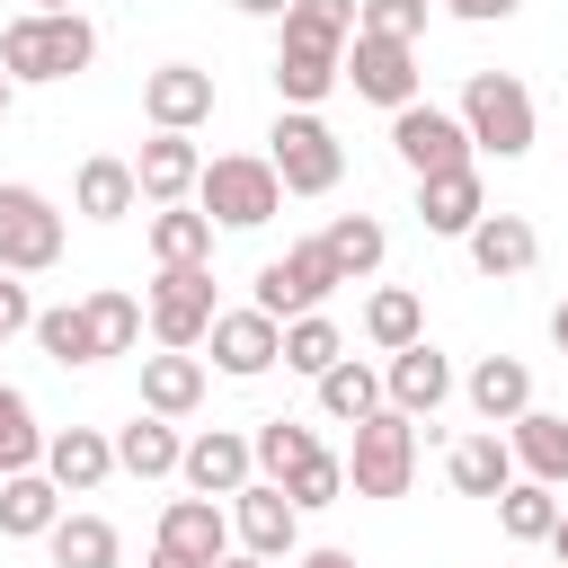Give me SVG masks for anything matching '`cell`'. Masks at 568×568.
<instances>
[{
	"mask_svg": "<svg viewBox=\"0 0 568 568\" xmlns=\"http://www.w3.org/2000/svg\"><path fill=\"white\" fill-rule=\"evenodd\" d=\"M355 27H364V0H293V9H284V53H275L284 106H320V98L346 80Z\"/></svg>",
	"mask_w": 568,
	"mask_h": 568,
	"instance_id": "obj_1",
	"label": "cell"
},
{
	"mask_svg": "<svg viewBox=\"0 0 568 568\" xmlns=\"http://www.w3.org/2000/svg\"><path fill=\"white\" fill-rule=\"evenodd\" d=\"M98 62V27L89 18H9L0 27V71L9 80H71V71H89Z\"/></svg>",
	"mask_w": 568,
	"mask_h": 568,
	"instance_id": "obj_2",
	"label": "cell"
},
{
	"mask_svg": "<svg viewBox=\"0 0 568 568\" xmlns=\"http://www.w3.org/2000/svg\"><path fill=\"white\" fill-rule=\"evenodd\" d=\"M462 133H470V151L524 160L532 151V89L515 71H470L462 80Z\"/></svg>",
	"mask_w": 568,
	"mask_h": 568,
	"instance_id": "obj_3",
	"label": "cell"
},
{
	"mask_svg": "<svg viewBox=\"0 0 568 568\" xmlns=\"http://www.w3.org/2000/svg\"><path fill=\"white\" fill-rule=\"evenodd\" d=\"M195 204H204L222 231H257V222H275V213H284V178H275V160L222 151V160H204V178H195Z\"/></svg>",
	"mask_w": 568,
	"mask_h": 568,
	"instance_id": "obj_4",
	"label": "cell"
},
{
	"mask_svg": "<svg viewBox=\"0 0 568 568\" xmlns=\"http://www.w3.org/2000/svg\"><path fill=\"white\" fill-rule=\"evenodd\" d=\"M408 479H417V417H399V408H373V417L355 426L346 488H355V497H408Z\"/></svg>",
	"mask_w": 568,
	"mask_h": 568,
	"instance_id": "obj_5",
	"label": "cell"
},
{
	"mask_svg": "<svg viewBox=\"0 0 568 568\" xmlns=\"http://www.w3.org/2000/svg\"><path fill=\"white\" fill-rule=\"evenodd\" d=\"M266 160H275L284 195H328V186L346 178V151H337V133H328L311 106H284V115H275V133H266Z\"/></svg>",
	"mask_w": 568,
	"mask_h": 568,
	"instance_id": "obj_6",
	"label": "cell"
},
{
	"mask_svg": "<svg viewBox=\"0 0 568 568\" xmlns=\"http://www.w3.org/2000/svg\"><path fill=\"white\" fill-rule=\"evenodd\" d=\"M337 284H346V275L328 266V248H320V240H302V248H284V257H266V266H257V293H248V302H257L266 320H311Z\"/></svg>",
	"mask_w": 568,
	"mask_h": 568,
	"instance_id": "obj_7",
	"label": "cell"
},
{
	"mask_svg": "<svg viewBox=\"0 0 568 568\" xmlns=\"http://www.w3.org/2000/svg\"><path fill=\"white\" fill-rule=\"evenodd\" d=\"M213 266H160V284H151V337L160 346H204L213 337Z\"/></svg>",
	"mask_w": 568,
	"mask_h": 568,
	"instance_id": "obj_8",
	"label": "cell"
},
{
	"mask_svg": "<svg viewBox=\"0 0 568 568\" xmlns=\"http://www.w3.org/2000/svg\"><path fill=\"white\" fill-rule=\"evenodd\" d=\"M62 257V213L36 186H0V275H44Z\"/></svg>",
	"mask_w": 568,
	"mask_h": 568,
	"instance_id": "obj_9",
	"label": "cell"
},
{
	"mask_svg": "<svg viewBox=\"0 0 568 568\" xmlns=\"http://www.w3.org/2000/svg\"><path fill=\"white\" fill-rule=\"evenodd\" d=\"M390 151L417 169V178H453V169H470V133H462V115H444V106H399L390 115Z\"/></svg>",
	"mask_w": 568,
	"mask_h": 568,
	"instance_id": "obj_10",
	"label": "cell"
},
{
	"mask_svg": "<svg viewBox=\"0 0 568 568\" xmlns=\"http://www.w3.org/2000/svg\"><path fill=\"white\" fill-rule=\"evenodd\" d=\"M346 80H355V98H373V106H417V44H390V36H364L355 27V44H346Z\"/></svg>",
	"mask_w": 568,
	"mask_h": 568,
	"instance_id": "obj_11",
	"label": "cell"
},
{
	"mask_svg": "<svg viewBox=\"0 0 568 568\" xmlns=\"http://www.w3.org/2000/svg\"><path fill=\"white\" fill-rule=\"evenodd\" d=\"M142 115H151V133H195V124L213 115V71L160 62V71L142 80Z\"/></svg>",
	"mask_w": 568,
	"mask_h": 568,
	"instance_id": "obj_12",
	"label": "cell"
},
{
	"mask_svg": "<svg viewBox=\"0 0 568 568\" xmlns=\"http://www.w3.org/2000/svg\"><path fill=\"white\" fill-rule=\"evenodd\" d=\"M213 364H222L231 382H257L266 364H284V320H266L257 302H248V311H222V320H213Z\"/></svg>",
	"mask_w": 568,
	"mask_h": 568,
	"instance_id": "obj_13",
	"label": "cell"
},
{
	"mask_svg": "<svg viewBox=\"0 0 568 568\" xmlns=\"http://www.w3.org/2000/svg\"><path fill=\"white\" fill-rule=\"evenodd\" d=\"M248 470H257V444L231 435V426H204V435L186 444V462H178V479H186L195 497H240Z\"/></svg>",
	"mask_w": 568,
	"mask_h": 568,
	"instance_id": "obj_14",
	"label": "cell"
},
{
	"mask_svg": "<svg viewBox=\"0 0 568 568\" xmlns=\"http://www.w3.org/2000/svg\"><path fill=\"white\" fill-rule=\"evenodd\" d=\"M231 524H240V550H248V559H284V550L302 541V506H293L275 479H248L240 506H231Z\"/></svg>",
	"mask_w": 568,
	"mask_h": 568,
	"instance_id": "obj_15",
	"label": "cell"
},
{
	"mask_svg": "<svg viewBox=\"0 0 568 568\" xmlns=\"http://www.w3.org/2000/svg\"><path fill=\"white\" fill-rule=\"evenodd\" d=\"M160 550H178V559H195V568H222V559H231V515H222L213 497H169V506H160Z\"/></svg>",
	"mask_w": 568,
	"mask_h": 568,
	"instance_id": "obj_16",
	"label": "cell"
},
{
	"mask_svg": "<svg viewBox=\"0 0 568 568\" xmlns=\"http://www.w3.org/2000/svg\"><path fill=\"white\" fill-rule=\"evenodd\" d=\"M382 399H390L399 417H435V408L453 399V364H444V355L417 337V346H399V355H390V373H382Z\"/></svg>",
	"mask_w": 568,
	"mask_h": 568,
	"instance_id": "obj_17",
	"label": "cell"
},
{
	"mask_svg": "<svg viewBox=\"0 0 568 568\" xmlns=\"http://www.w3.org/2000/svg\"><path fill=\"white\" fill-rule=\"evenodd\" d=\"M106 470H115V435H98V426H62V435L44 444V479H53L62 497L106 488Z\"/></svg>",
	"mask_w": 568,
	"mask_h": 568,
	"instance_id": "obj_18",
	"label": "cell"
},
{
	"mask_svg": "<svg viewBox=\"0 0 568 568\" xmlns=\"http://www.w3.org/2000/svg\"><path fill=\"white\" fill-rule=\"evenodd\" d=\"M133 178H142V204H186L195 178H204V151L186 133H151L142 160H133Z\"/></svg>",
	"mask_w": 568,
	"mask_h": 568,
	"instance_id": "obj_19",
	"label": "cell"
},
{
	"mask_svg": "<svg viewBox=\"0 0 568 568\" xmlns=\"http://www.w3.org/2000/svg\"><path fill=\"white\" fill-rule=\"evenodd\" d=\"M417 222L444 231V240H470L488 222V195H479V169H453V178H417Z\"/></svg>",
	"mask_w": 568,
	"mask_h": 568,
	"instance_id": "obj_20",
	"label": "cell"
},
{
	"mask_svg": "<svg viewBox=\"0 0 568 568\" xmlns=\"http://www.w3.org/2000/svg\"><path fill=\"white\" fill-rule=\"evenodd\" d=\"M506 444H515V470H524V479H541V488H568V417H550V408H524Z\"/></svg>",
	"mask_w": 568,
	"mask_h": 568,
	"instance_id": "obj_21",
	"label": "cell"
},
{
	"mask_svg": "<svg viewBox=\"0 0 568 568\" xmlns=\"http://www.w3.org/2000/svg\"><path fill=\"white\" fill-rule=\"evenodd\" d=\"M195 399H204V355H178V346L142 355V408L151 417H186Z\"/></svg>",
	"mask_w": 568,
	"mask_h": 568,
	"instance_id": "obj_22",
	"label": "cell"
},
{
	"mask_svg": "<svg viewBox=\"0 0 568 568\" xmlns=\"http://www.w3.org/2000/svg\"><path fill=\"white\" fill-rule=\"evenodd\" d=\"M470 408H479L488 426H515V417L532 408V364H524V355H479V373H470Z\"/></svg>",
	"mask_w": 568,
	"mask_h": 568,
	"instance_id": "obj_23",
	"label": "cell"
},
{
	"mask_svg": "<svg viewBox=\"0 0 568 568\" xmlns=\"http://www.w3.org/2000/svg\"><path fill=\"white\" fill-rule=\"evenodd\" d=\"M71 204L89 213V222H124L133 204H142V178H133V160H80V186H71Z\"/></svg>",
	"mask_w": 568,
	"mask_h": 568,
	"instance_id": "obj_24",
	"label": "cell"
},
{
	"mask_svg": "<svg viewBox=\"0 0 568 568\" xmlns=\"http://www.w3.org/2000/svg\"><path fill=\"white\" fill-rule=\"evenodd\" d=\"M532 257H541V231H532L524 213H488V222L470 231V266H479V275H524Z\"/></svg>",
	"mask_w": 568,
	"mask_h": 568,
	"instance_id": "obj_25",
	"label": "cell"
},
{
	"mask_svg": "<svg viewBox=\"0 0 568 568\" xmlns=\"http://www.w3.org/2000/svg\"><path fill=\"white\" fill-rule=\"evenodd\" d=\"M186 462V444H178V426L169 417H133V426H115V470H133V479H169Z\"/></svg>",
	"mask_w": 568,
	"mask_h": 568,
	"instance_id": "obj_26",
	"label": "cell"
},
{
	"mask_svg": "<svg viewBox=\"0 0 568 568\" xmlns=\"http://www.w3.org/2000/svg\"><path fill=\"white\" fill-rule=\"evenodd\" d=\"M453 488L462 497H506L515 488V444L488 426V435H462L453 444Z\"/></svg>",
	"mask_w": 568,
	"mask_h": 568,
	"instance_id": "obj_27",
	"label": "cell"
},
{
	"mask_svg": "<svg viewBox=\"0 0 568 568\" xmlns=\"http://www.w3.org/2000/svg\"><path fill=\"white\" fill-rule=\"evenodd\" d=\"M62 524V488L44 479V470H18V479H0V532H18V541H44Z\"/></svg>",
	"mask_w": 568,
	"mask_h": 568,
	"instance_id": "obj_28",
	"label": "cell"
},
{
	"mask_svg": "<svg viewBox=\"0 0 568 568\" xmlns=\"http://www.w3.org/2000/svg\"><path fill=\"white\" fill-rule=\"evenodd\" d=\"M151 257H160V266H204V257H213V213L160 204V213H151Z\"/></svg>",
	"mask_w": 568,
	"mask_h": 568,
	"instance_id": "obj_29",
	"label": "cell"
},
{
	"mask_svg": "<svg viewBox=\"0 0 568 568\" xmlns=\"http://www.w3.org/2000/svg\"><path fill=\"white\" fill-rule=\"evenodd\" d=\"M320 248H328V266H337V275L355 284V275H373V266H382V248H390V231H382L373 213H337V222L320 231Z\"/></svg>",
	"mask_w": 568,
	"mask_h": 568,
	"instance_id": "obj_30",
	"label": "cell"
},
{
	"mask_svg": "<svg viewBox=\"0 0 568 568\" xmlns=\"http://www.w3.org/2000/svg\"><path fill=\"white\" fill-rule=\"evenodd\" d=\"M44 550H53V568H115V524L106 515H62L53 532H44Z\"/></svg>",
	"mask_w": 568,
	"mask_h": 568,
	"instance_id": "obj_31",
	"label": "cell"
},
{
	"mask_svg": "<svg viewBox=\"0 0 568 568\" xmlns=\"http://www.w3.org/2000/svg\"><path fill=\"white\" fill-rule=\"evenodd\" d=\"M44 426H36V408H27V390H9L0 382V479H18V470H44Z\"/></svg>",
	"mask_w": 568,
	"mask_h": 568,
	"instance_id": "obj_32",
	"label": "cell"
},
{
	"mask_svg": "<svg viewBox=\"0 0 568 568\" xmlns=\"http://www.w3.org/2000/svg\"><path fill=\"white\" fill-rule=\"evenodd\" d=\"M364 337H373L382 355L417 346V337H426V311H417V293H408V284H382V293L364 302Z\"/></svg>",
	"mask_w": 568,
	"mask_h": 568,
	"instance_id": "obj_33",
	"label": "cell"
},
{
	"mask_svg": "<svg viewBox=\"0 0 568 568\" xmlns=\"http://www.w3.org/2000/svg\"><path fill=\"white\" fill-rule=\"evenodd\" d=\"M320 408H328V417H346V426H364V417H373V408H390V399H382V373L346 355V364H328V373H320Z\"/></svg>",
	"mask_w": 568,
	"mask_h": 568,
	"instance_id": "obj_34",
	"label": "cell"
},
{
	"mask_svg": "<svg viewBox=\"0 0 568 568\" xmlns=\"http://www.w3.org/2000/svg\"><path fill=\"white\" fill-rule=\"evenodd\" d=\"M80 311H89V337H98V355H133V346H142V302H133V293L98 284Z\"/></svg>",
	"mask_w": 568,
	"mask_h": 568,
	"instance_id": "obj_35",
	"label": "cell"
},
{
	"mask_svg": "<svg viewBox=\"0 0 568 568\" xmlns=\"http://www.w3.org/2000/svg\"><path fill=\"white\" fill-rule=\"evenodd\" d=\"M559 515H568V506H559V488H541V479H515V488L497 497V524H506L515 541H550Z\"/></svg>",
	"mask_w": 568,
	"mask_h": 568,
	"instance_id": "obj_36",
	"label": "cell"
},
{
	"mask_svg": "<svg viewBox=\"0 0 568 568\" xmlns=\"http://www.w3.org/2000/svg\"><path fill=\"white\" fill-rule=\"evenodd\" d=\"M248 444H257V470H266L275 488H284V479H293V470H302V462L320 453V435H311L302 417H266V426H257Z\"/></svg>",
	"mask_w": 568,
	"mask_h": 568,
	"instance_id": "obj_37",
	"label": "cell"
},
{
	"mask_svg": "<svg viewBox=\"0 0 568 568\" xmlns=\"http://www.w3.org/2000/svg\"><path fill=\"white\" fill-rule=\"evenodd\" d=\"M284 364H293V373H311V382H320L328 364H346L337 320H320V311H311V320H284Z\"/></svg>",
	"mask_w": 568,
	"mask_h": 568,
	"instance_id": "obj_38",
	"label": "cell"
},
{
	"mask_svg": "<svg viewBox=\"0 0 568 568\" xmlns=\"http://www.w3.org/2000/svg\"><path fill=\"white\" fill-rule=\"evenodd\" d=\"M36 346H44L53 364H98V337H89V311H80V302L36 311Z\"/></svg>",
	"mask_w": 568,
	"mask_h": 568,
	"instance_id": "obj_39",
	"label": "cell"
},
{
	"mask_svg": "<svg viewBox=\"0 0 568 568\" xmlns=\"http://www.w3.org/2000/svg\"><path fill=\"white\" fill-rule=\"evenodd\" d=\"M284 497H293L302 515H311V506H337V497H346V462H337V453H311V462L284 479Z\"/></svg>",
	"mask_w": 568,
	"mask_h": 568,
	"instance_id": "obj_40",
	"label": "cell"
},
{
	"mask_svg": "<svg viewBox=\"0 0 568 568\" xmlns=\"http://www.w3.org/2000/svg\"><path fill=\"white\" fill-rule=\"evenodd\" d=\"M364 36L417 44V36H426V0H364Z\"/></svg>",
	"mask_w": 568,
	"mask_h": 568,
	"instance_id": "obj_41",
	"label": "cell"
},
{
	"mask_svg": "<svg viewBox=\"0 0 568 568\" xmlns=\"http://www.w3.org/2000/svg\"><path fill=\"white\" fill-rule=\"evenodd\" d=\"M18 328H36V293H27L18 275H0V346H9Z\"/></svg>",
	"mask_w": 568,
	"mask_h": 568,
	"instance_id": "obj_42",
	"label": "cell"
},
{
	"mask_svg": "<svg viewBox=\"0 0 568 568\" xmlns=\"http://www.w3.org/2000/svg\"><path fill=\"white\" fill-rule=\"evenodd\" d=\"M444 9H453V18H470V27H488V18H515L524 0H444Z\"/></svg>",
	"mask_w": 568,
	"mask_h": 568,
	"instance_id": "obj_43",
	"label": "cell"
},
{
	"mask_svg": "<svg viewBox=\"0 0 568 568\" xmlns=\"http://www.w3.org/2000/svg\"><path fill=\"white\" fill-rule=\"evenodd\" d=\"M231 9H240V18H284L293 0H231Z\"/></svg>",
	"mask_w": 568,
	"mask_h": 568,
	"instance_id": "obj_44",
	"label": "cell"
},
{
	"mask_svg": "<svg viewBox=\"0 0 568 568\" xmlns=\"http://www.w3.org/2000/svg\"><path fill=\"white\" fill-rule=\"evenodd\" d=\"M302 568H355V550H302Z\"/></svg>",
	"mask_w": 568,
	"mask_h": 568,
	"instance_id": "obj_45",
	"label": "cell"
},
{
	"mask_svg": "<svg viewBox=\"0 0 568 568\" xmlns=\"http://www.w3.org/2000/svg\"><path fill=\"white\" fill-rule=\"evenodd\" d=\"M36 18H80V0H36Z\"/></svg>",
	"mask_w": 568,
	"mask_h": 568,
	"instance_id": "obj_46",
	"label": "cell"
},
{
	"mask_svg": "<svg viewBox=\"0 0 568 568\" xmlns=\"http://www.w3.org/2000/svg\"><path fill=\"white\" fill-rule=\"evenodd\" d=\"M151 568H195V559H178V550H160V541H151Z\"/></svg>",
	"mask_w": 568,
	"mask_h": 568,
	"instance_id": "obj_47",
	"label": "cell"
},
{
	"mask_svg": "<svg viewBox=\"0 0 568 568\" xmlns=\"http://www.w3.org/2000/svg\"><path fill=\"white\" fill-rule=\"evenodd\" d=\"M550 337H559V355H568V302H559V311H550Z\"/></svg>",
	"mask_w": 568,
	"mask_h": 568,
	"instance_id": "obj_48",
	"label": "cell"
},
{
	"mask_svg": "<svg viewBox=\"0 0 568 568\" xmlns=\"http://www.w3.org/2000/svg\"><path fill=\"white\" fill-rule=\"evenodd\" d=\"M550 550H559V568H568V515H559V532H550Z\"/></svg>",
	"mask_w": 568,
	"mask_h": 568,
	"instance_id": "obj_49",
	"label": "cell"
},
{
	"mask_svg": "<svg viewBox=\"0 0 568 568\" xmlns=\"http://www.w3.org/2000/svg\"><path fill=\"white\" fill-rule=\"evenodd\" d=\"M9 106H18V80H9V71H0V115H9Z\"/></svg>",
	"mask_w": 568,
	"mask_h": 568,
	"instance_id": "obj_50",
	"label": "cell"
},
{
	"mask_svg": "<svg viewBox=\"0 0 568 568\" xmlns=\"http://www.w3.org/2000/svg\"><path fill=\"white\" fill-rule=\"evenodd\" d=\"M222 568H266V559H248V550H231V559H222Z\"/></svg>",
	"mask_w": 568,
	"mask_h": 568,
	"instance_id": "obj_51",
	"label": "cell"
}]
</instances>
